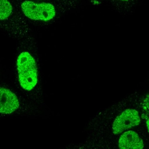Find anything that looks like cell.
Listing matches in <instances>:
<instances>
[{"mask_svg":"<svg viewBox=\"0 0 149 149\" xmlns=\"http://www.w3.org/2000/svg\"><path fill=\"white\" fill-rule=\"evenodd\" d=\"M19 82L25 91L34 89L38 83V70L36 60L27 52H21L17 61Z\"/></svg>","mask_w":149,"mask_h":149,"instance_id":"cell-3","label":"cell"},{"mask_svg":"<svg viewBox=\"0 0 149 149\" xmlns=\"http://www.w3.org/2000/svg\"><path fill=\"white\" fill-rule=\"evenodd\" d=\"M21 15L28 22H47L57 15L58 9L53 2L32 0H11Z\"/></svg>","mask_w":149,"mask_h":149,"instance_id":"cell-2","label":"cell"},{"mask_svg":"<svg viewBox=\"0 0 149 149\" xmlns=\"http://www.w3.org/2000/svg\"><path fill=\"white\" fill-rule=\"evenodd\" d=\"M141 118L139 112L134 109H127L118 116L112 125L114 134H120L124 131L139 125Z\"/></svg>","mask_w":149,"mask_h":149,"instance_id":"cell-4","label":"cell"},{"mask_svg":"<svg viewBox=\"0 0 149 149\" xmlns=\"http://www.w3.org/2000/svg\"><path fill=\"white\" fill-rule=\"evenodd\" d=\"M0 27L13 37L31 39L28 22L11 0H0Z\"/></svg>","mask_w":149,"mask_h":149,"instance_id":"cell-1","label":"cell"},{"mask_svg":"<svg viewBox=\"0 0 149 149\" xmlns=\"http://www.w3.org/2000/svg\"><path fill=\"white\" fill-rule=\"evenodd\" d=\"M32 1H49V2H52L55 1V2H59L60 3L65 5L67 6H71L72 5V2L74 1V0H32Z\"/></svg>","mask_w":149,"mask_h":149,"instance_id":"cell-7","label":"cell"},{"mask_svg":"<svg viewBox=\"0 0 149 149\" xmlns=\"http://www.w3.org/2000/svg\"><path fill=\"white\" fill-rule=\"evenodd\" d=\"M19 107V99L9 89L0 87V113L10 114Z\"/></svg>","mask_w":149,"mask_h":149,"instance_id":"cell-5","label":"cell"},{"mask_svg":"<svg viewBox=\"0 0 149 149\" xmlns=\"http://www.w3.org/2000/svg\"><path fill=\"white\" fill-rule=\"evenodd\" d=\"M121 1H128V0H121Z\"/></svg>","mask_w":149,"mask_h":149,"instance_id":"cell-8","label":"cell"},{"mask_svg":"<svg viewBox=\"0 0 149 149\" xmlns=\"http://www.w3.org/2000/svg\"><path fill=\"white\" fill-rule=\"evenodd\" d=\"M119 147L122 149H142L144 144L137 133L130 130L123 134L119 139Z\"/></svg>","mask_w":149,"mask_h":149,"instance_id":"cell-6","label":"cell"}]
</instances>
